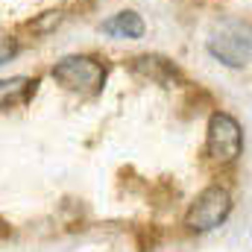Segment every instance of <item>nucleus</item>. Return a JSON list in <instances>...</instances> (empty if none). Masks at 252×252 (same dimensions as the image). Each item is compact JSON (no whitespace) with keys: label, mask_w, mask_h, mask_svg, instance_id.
Instances as JSON below:
<instances>
[{"label":"nucleus","mask_w":252,"mask_h":252,"mask_svg":"<svg viewBox=\"0 0 252 252\" xmlns=\"http://www.w3.org/2000/svg\"><path fill=\"white\" fill-rule=\"evenodd\" d=\"M208 53L226 67H247L252 62V30L244 21H220L208 32Z\"/></svg>","instance_id":"obj_1"},{"label":"nucleus","mask_w":252,"mask_h":252,"mask_svg":"<svg viewBox=\"0 0 252 252\" xmlns=\"http://www.w3.org/2000/svg\"><path fill=\"white\" fill-rule=\"evenodd\" d=\"M53 79L73 91V94H82V97H94L103 91V82H106V67L91 59V56H64L62 62L53 64Z\"/></svg>","instance_id":"obj_2"},{"label":"nucleus","mask_w":252,"mask_h":252,"mask_svg":"<svg viewBox=\"0 0 252 252\" xmlns=\"http://www.w3.org/2000/svg\"><path fill=\"white\" fill-rule=\"evenodd\" d=\"M229 214H232V193H229V188L211 185L190 202L188 214H185V226L193 229V232H208V229H217Z\"/></svg>","instance_id":"obj_3"},{"label":"nucleus","mask_w":252,"mask_h":252,"mask_svg":"<svg viewBox=\"0 0 252 252\" xmlns=\"http://www.w3.org/2000/svg\"><path fill=\"white\" fill-rule=\"evenodd\" d=\"M241 147H244V132L241 124L226 115V112H217L211 115L208 121V138H205V153L211 161L217 164H229L241 156Z\"/></svg>","instance_id":"obj_4"},{"label":"nucleus","mask_w":252,"mask_h":252,"mask_svg":"<svg viewBox=\"0 0 252 252\" xmlns=\"http://www.w3.org/2000/svg\"><path fill=\"white\" fill-rule=\"evenodd\" d=\"M132 70H135L138 76H144V79L158 82V85H173V82L179 79V73H176L173 62H167L164 56H150V53L132 59Z\"/></svg>","instance_id":"obj_5"},{"label":"nucleus","mask_w":252,"mask_h":252,"mask_svg":"<svg viewBox=\"0 0 252 252\" xmlns=\"http://www.w3.org/2000/svg\"><path fill=\"white\" fill-rule=\"evenodd\" d=\"M100 30H103L106 35H112V38H141V35H144V21H141L138 12H129V9H126V12L112 15L109 21H103Z\"/></svg>","instance_id":"obj_6"},{"label":"nucleus","mask_w":252,"mask_h":252,"mask_svg":"<svg viewBox=\"0 0 252 252\" xmlns=\"http://www.w3.org/2000/svg\"><path fill=\"white\" fill-rule=\"evenodd\" d=\"M35 79L30 76H9V79H0V109H12V106H21L32 97L35 91Z\"/></svg>","instance_id":"obj_7"},{"label":"nucleus","mask_w":252,"mask_h":252,"mask_svg":"<svg viewBox=\"0 0 252 252\" xmlns=\"http://www.w3.org/2000/svg\"><path fill=\"white\" fill-rule=\"evenodd\" d=\"M15 56H18V41L15 38H0V64H6Z\"/></svg>","instance_id":"obj_8"}]
</instances>
